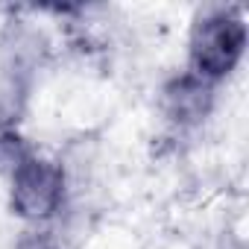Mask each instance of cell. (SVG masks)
I'll return each instance as SVG.
<instances>
[{
	"label": "cell",
	"instance_id": "3957f363",
	"mask_svg": "<svg viewBox=\"0 0 249 249\" xmlns=\"http://www.w3.org/2000/svg\"><path fill=\"white\" fill-rule=\"evenodd\" d=\"M211 88L199 76H182L167 88V108L176 120H196L208 111Z\"/></svg>",
	"mask_w": 249,
	"mask_h": 249
},
{
	"label": "cell",
	"instance_id": "7a4b0ae2",
	"mask_svg": "<svg viewBox=\"0 0 249 249\" xmlns=\"http://www.w3.org/2000/svg\"><path fill=\"white\" fill-rule=\"evenodd\" d=\"M65 196V173L62 167L24 156L15 164L12 176V208L24 217H50L59 211Z\"/></svg>",
	"mask_w": 249,
	"mask_h": 249
},
{
	"label": "cell",
	"instance_id": "6da1fadb",
	"mask_svg": "<svg viewBox=\"0 0 249 249\" xmlns=\"http://www.w3.org/2000/svg\"><path fill=\"white\" fill-rule=\"evenodd\" d=\"M246 47V24L237 9H214L194 24L191 65L194 76L214 82L234 71Z\"/></svg>",
	"mask_w": 249,
	"mask_h": 249
}]
</instances>
